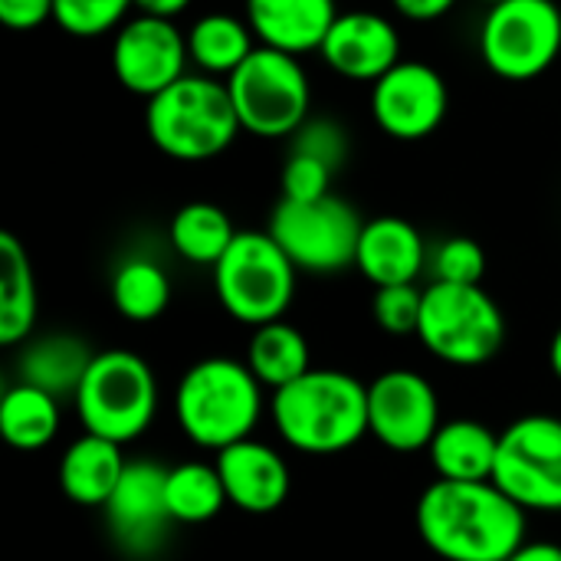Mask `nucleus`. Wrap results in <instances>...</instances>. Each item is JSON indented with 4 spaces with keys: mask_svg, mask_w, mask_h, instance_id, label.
<instances>
[{
    "mask_svg": "<svg viewBox=\"0 0 561 561\" xmlns=\"http://www.w3.org/2000/svg\"><path fill=\"white\" fill-rule=\"evenodd\" d=\"M529 513L493 480L431 483L417 500L421 542L444 561H510L526 542Z\"/></svg>",
    "mask_w": 561,
    "mask_h": 561,
    "instance_id": "f257e3e1",
    "label": "nucleus"
},
{
    "mask_svg": "<svg viewBox=\"0 0 561 561\" xmlns=\"http://www.w3.org/2000/svg\"><path fill=\"white\" fill-rule=\"evenodd\" d=\"M270 417L286 447L309 457H332L368 434V385L348 371L312 368L273 391Z\"/></svg>",
    "mask_w": 561,
    "mask_h": 561,
    "instance_id": "f03ea898",
    "label": "nucleus"
},
{
    "mask_svg": "<svg viewBox=\"0 0 561 561\" xmlns=\"http://www.w3.org/2000/svg\"><path fill=\"white\" fill-rule=\"evenodd\" d=\"M263 417V385L247 362L210 355L194 362L174 388V421L201 450H227L253 437Z\"/></svg>",
    "mask_w": 561,
    "mask_h": 561,
    "instance_id": "7ed1b4c3",
    "label": "nucleus"
},
{
    "mask_svg": "<svg viewBox=\"0 0 561 561\" xmlns=\"http://www.w3.org/2000/svg\"><path fill=\"white\" fill-rule=\"evenodd\" d=\"M151 145L184 164L224 154L243 131L227 82L217 76H184L145 105Z\"/></svg>",
    "mask_w": 561,
    "mask_h": 561,
    "instance_id": "20e7f679",
    "label": "nucleus"
},
{
    "mask_svg": "<svg viewBox=\"0 0 561 561\" xmlns=\"http://www.w3.org/2000/svg\"><path fill=\"white\" fill-rule=\"evenodd\" d=\"M72 401L85 434L128 444L138 440L158 414V378L151 365L128 348L95 352Z\"/></svg>",
    "mask_w": 561,
    "mask_h": 561,
    "instance_id": "39448f33",
    "label": "nucleus"
},
{
    "mask_svg": "<svg viewBox=\"0 0 561 561\" xmlns=\"http://www.w3.org/2000/svg\"><path fill=\"white\" fill-rule=\"evenodd\" d=\"M417 339L444 365L480 368L503 352L506 319L483 286L431 283L424 289Z\"/></svg>",
    "mask_w": 561,
    "mask_h": 561,
    "instance_id": "423d86ee",
    "label": "nucleus"
},
{
    "mask_svg": "<svg viewBox=\"0 0 561 561\" xmlns=\"http://www.w3.org/2000/svg\"><path fill=\"white\" fill-rule=\"evenodd\" d=\"M296 273L270 230H240L214 266V293L230 319L260 329L279 322L293 306Z\"/></svg>",
    "mask_w": 561,
    "mask_h": 561,
    "instance_id": "0eeeda50",
    "label": "nucleus"
},
{
    "mask_svg": "<svg viewBox=\"0 0 561 561\" xmlns=\"http://www.w3.org/2000/svg\"><path fill=\"white\" fill-rule=\"evenodd\" d=\"M240 128L253 138H293L312 115V85L299 62L283 49L256 46L227 79Z\"/></svg>",
    "mask_w": 561,
    "mask_h": 561,
    "instance_id": "6e6552de",
    "label": "nucleus"
},
{
    "mask_svg": "<svg viewBox=\"0 0 561 561\" xmlns=\"http://www.w3.org/2000/svg\"><path fill=\"white\" fill-rule=\"evenodd\" d=\"M365 220L335 194L319 201H279L270 217V237L302 273L332 276L355 266Z\"/></svg>",
    "mask_w": 561,
    "mask_h": 561,
    "instance_id": "1a4fd4ad",
    "label": "nucleus"
},
{
    "mask_svg": "<svg viewBox=\"0 0 561 561\" xmlns=\"http://www.w3.org/2000/svg\"><path fill=\"white\" fill-rule=\"evenodd\" d=\"M561 53V7L556 0H506L486 10L480 56L506 82L539 79Z\"/></svg>",
    "mask_w": 561,
    "mask_h": 561,
    "instance_id": "9d476101",
    "label": "nucleus"
},
{
    "mask_svg": "<svg viewBox=\"0 0 561 561\" xmlns=\"http://www.w3.org/2000/svg\"><path fill=\"white\" fill-rule=\"evenodd\" d=\"M493 483L526 513H561V417L513 421L500 434Z\"/></svg>",
    "mask_w": 561,
    "mask_h": 561,
    "instance_id": "9b49d317",
    "label": "nucleus"
},
{
    "mask_svg": "<svg viewBox=\"0 0 561 561\" xmlns=\"http://www.w3.org/2000/svg\"><path fill=\"white\" fill-rule=\"evenodd\" d=\"M187 33L174 20L135 13L112 39V72L131 95L145 102L187 76Z\"/></svg>",
    "mask_w": 561,
    "mask_h": 561,
    "instance_id": "f8f14e48",
    "label": "nucleus"
},
{
    "mask_svg": "<svg viewBox=\"0 0 561 561\" xmlns=\"http://www.w3.org/2000/svg\"><path fill=\"white\" fill-rule=\"evenodd\" d=\"M440 424V398L421 371L391 368L368 385V434L388 450H427Z\"/></svg>",
    "mask_w": 561,
    "mask_h": 561,
    "instance_id": "ddd939ff",
    "label": "nucleus"
},
{
    "mask_svg": "<svg viewBox=\"0 0 561 561\" xmlns=\"http://www.w3.org/2000/svg\"><path fill=\"white\" fill-rule=\"evenodd\" d=\"M450 112L447 79L417 59H401L371 85V118L398 141H421L434 135Z\"/></svg>",
    "mask_w": 561,
    "mask_h": 561,
    "instance_id": "4468645a",
    "label": "nucleus"
},
{
    "mask_svg": "<svg viewBox=\"0 0 561 561\" xmlns=\"http://www.w3.org/2000/svg\"><path fill=\"white\" fill-rule=\"evenodd\" d=\"M168 467L154 460H128L122 483L102 506L115 546L128 559H154L171 536V513L164 500Z\"/></svg>",
    "mask_w": 561,
    "mask_h": 561,
    "instance_id": "2eb2a0df",
    "label": "nucleus"
},
{
    "mask_svg": "<svg viewBox=\"0 0 561 561\" xmlns=\"http://www.w3.org/2000/svg\"><path fill=\"white\" fill-rule=\"evenodd\" d=\"M325 66L348 82H378L401 62L398 26L375 10H345L322 39Z\"/></svg>",
    "mask_w": 561,
    "mask_h": 561,
    "instance_id": "dca6fc26",
    "label": "nucleus"
},
{
    "mask_svg": "<svg viewBox=\"0 0 561 561\" xmlns=\"http://www.w3.org/2000/svg\"><path fill=\"white\" fill-rule=\"evenodd\" d=\"M214 467L224 480L227 500L247 516H270L289 500L293 473L286 457L256 437L220 450Z\"/></svg>",
    "mask_w": 561,
    "mask_h": 561,
    "instance_id": "f3484780",
    "label": "nucleus"
},
{
    "mask_svg": "<svg viewBox=\"0 0 561 561\" xmlns=\"http://www.w3.org/2000/svg\"><path fill=\"white\" fill-rule=\"evenodd\" d=\"M427 260H431V253H427L421 230L404 217L368 220L362 230V240H358V253H355L358 273L375 289L417 283Z\"/></svg>",
    "mask_w": 561,
    "mask_h": 561,
    "instance_id": "a211bd4d",
    "label": "nucleus"
},
{
    "mask_svg": "<svg viewBox=\"0 0 561 561\" xmlns=\"http://www.w3.org/2000/svg\"><path fill=\"white\" fill-rule=\"evenodd\" d=\"M243 16L260 46L306 56L322 49V39L339 20V7L335 0H247Z\"/></svg>",
    "mask_w": 561,
    "mask_h": 561,
    "instance_id": "6ab92c4d",
    "label": "nucleus"
},
{
    "mask_svg": "<svg viewBox=\"0 0 561 561\" xmlns=\"http://www.w3.org/2000/svg\"><path fill=\"white\" fill-rule=\"evenodd\" d=\"M427 454H431L437 480L486 483V480H493V470H496L500 434L470 417L444 421L440 431L434 434Z\"/></svg>",
    "mask_w": 561,
    "mask_h": 561,
    "instance_id": "aec40b11",
    "label": "nucleus"
},
{
    "mask_svg": "<svg viewBox=\"0 0 561 561\" xmlns=\"http://www.w3.org/2000/svg\"><path fill=\"white\" fill-rule=\"evenodd\" d=\"M128 460L122 457V444H112L95 434H82L72 440L59 460V486L76 506H105L122 483Z\"/></svg>",
    "mask_w": 561,
    "mask_h": 561,
    "instance_id": "412c9836",
    "label": "nucleus"
},
{
    "mask_svg": "<svg viewBox=\"0 0 561 561\" xmlns=\"http://www.w3.org/2000/svg\"><path fill=\"white\" fill-rule=\"evenodd\" d=\"M95 352L69 332L30 339L16 355V375L23 385L43 388L53 398H76Z\"/></svg>",
    "mask_w": 561,
    "mask_h": 561,
    "instance_id": "4be33fe9",
    "label": "nucleus"
},
{
    "mask_svg": "<svg viewBox=\"0 0 561 561\" xmlns=\"http://www.w3.org/2000/svg\"><path fill=\"white\" fill-rule=\"evenodd\" d=\"M36 276L26 247L13 233H0V345L16 348L36 329Z\"/></svg>",
    "mask_w": 561,
    "mask_h": 561,
    "instance_id": "5701e85b",
    "label": "nucleus"
},
{
    "mask_svg": "<svg viewBox=\"0 0 561 561\" xmlns=\"http://www.w3.org/2000/svg\"><path fill=\"white\" fill-rule=\"evenodd\" d=\"M256 49V36L247 16L233 13H204L187 30V53L191 62L204 69V76L227 79L237 66L250 59Z\"/></svg>",
    "mask_w": 561,
    "mask_h": 561,
    "instance_id": "b1692460",
    "label": "nucleus"
},
{
    "mask_svg": "<svg viewBox=\"0 0 561 561\" xmlns=\"http://www.w3.org/2000/svg\"><path fill=\"white\" fill-rule=\"evenodd\" d=\"M59 398L33 385H10L0 398V434L13 450L33 454L59 434Z\"/></svg>",
    "mask_w": 561,
    "mask_h": 561,
    "instance_id": "393cba45",
    "label": "nucleus"
},
{
    "mask_svg": "<svg viewBox=\"0 0 561 561\" xmlns=\"http://www.w3.org/2000/svg\"><path fill=\"white\" fill-rule=\"evenodd\" d=\"M237 227L230 220V214L210 201H191L184 204L168 227V240L174 247V253L194 266H217L224 260V253L230 250V243L237 240Z\"/></svg>",
    "mask_w": 561,
    "mask_h": 561,
    "instance_id": "a878e982",
    "label": "nucleus"
},
{
    "mask_svg": "<svg viewBox=\"0 0 561 561\" xmlns=\"http://www.w3.org/2000/svg\"><path fill=\"white\" fill-rule=\"evenodd\" d=\"M247 365L256 375V381L270 391H279L312 371V355L306 335L289 325L286 319L253 329L247 345Z\"/></svg>",
    "mask_w": 561,
    "mask_h": 561,
    "instance_id": "bb28decb",
    "label": "nucleus"
},
{
    "mask_svg": "<svg viewBox=\"0 0 561 561\" xmlns=\"http://www.w3.org/2000/svg\"><path fill=\"white\" fill-rule=\"evenodd\" d=\"M164 500L174 526H204L220 516V510L230 503L224 480L214 463H178L168 467V483H164Z\"/></svg>",
    "mask_w": 561,
    "mask_h": 561,
    "instance_id": "cd10ccee",
    "label": "nucleus"
},
{
    "mask_svg": "<svg viewBox=\"0 0 561 561\" xmlns=\"http://www.w3.org/2000/svg\"><path fill=\"white\" fill-rule=\"evenodd\" d=\"M112 302L128 322H154L171 302V279L154 260L128 256L112 273Z\"/></svg>",
    "mask_w": 561,
    "mask_h": 561,
    "instance_id": "c85d7f7f",
    "label": "nucleus"
},
{
    "mask_svg": "<svg viewBox=\"0 0 561 561\" xmlns=\"http://www.w3.org/2000/svg\"><path fill=\"white\" fill-rule=\"evenodd\" d=\"M131 7L135 0H56L53 23L66 30L69 36L92 39V36L118 30L128 20Z\"/></svg>",
    "mask_w": 561,
    "mask_h": 561,
    "instance_id": "c756f323",
    "label": "nucleus"
},
{
    "mask_svg": "<svg viewBox=\"0 0 561 561\" xmlns=\"http://www.w3.org/2000/svg\"><path fill=\"white\" fill-rule=\"evenodd\" d=\"M434 283H457V286H480L486 273V253L470 237L440 240L427 260Z\"/></svg>",
    "mask_w": 561,
    "mask_h": 561,
    "instance_id": "7c9ffc66",
    "label": "nucleus"
},
{
    "mask_svg": "<svg viewBox=\"0 0 561 561\" xmlns=\"http://www.w3.org/2000/svg\"><path fill=\"white\" fill-rule=\"evenodd\" d=\"M421 309H424V289H417V283L381 286L375 289V299H371V316L378 329L388 335H417Z\"/></svg>",
    "mask_w": 561,
    "mask_h": 561,
    "instance_id": "2f4dec72",
    "label": "nucleus"
},
{
    "mask_svg": "<svg viewBox=\"0 0 561 561\" xmlns=\"http://www.w3.org/2000/svg\"><path fill=\"white\" fill-rule=\"evenodd\" d=\"M289 141H293L296 154H309V158L329 164L332 171H339L348 158V131L332 115H309Z\"/></svg>",
    "mask_w": 561,
    "mask_h": 561,
    "instance_id": "473e14b6",
    "label": "nucleus"
},
{
    "mask_svg": "<svg viewBox=\"0 0 561 561\" xmlns=\"http://www.w3.org/2000/svg\"><path fill=\"white\" fill-rule=\"evenodd\" d=\"M332 178L335 171L309 154H296L289 151L286 164H283V174H279V187H283V197L286 201H319V197H329L332 191Z\"/></svg>",
    "mask_w": 561,
    "mask_h": 561,
    "instance_id": "72a5a7b5",
    "label": "nucleus"
},
{
    "mask_svg": "<svg viewBox=\"0 0 561 561\" xmlns=\"http://www.w3.org/2000/svg\"><path fill=\"white\" fill-rule=\"evenodd\" d=\"M53 7L56 0H0V23L7 30L30 33L53 20Z\"/></svg>",
    "mask_w": 561,
    "mask_h": 561,
    "instance_id": "f704fd0d",
    "label": "nucleus"
},
{
    "mask_svg": "<svg viewBox=\"0 0 561 561\" xmlns=\"http://www.w3.org/2000/svg\"><path fill=\"white\" fill-rule=\"evenodd\" d=\"M391 7H394L404 20L431 23V20L447 16V13L457 7V0H391Z\"/></svg>",
    "mask_w": 561,
    "mask_h": 561,
    "instance_id": "c9c22d12",
    "label": "nucleus"
},
{
    "mask_svg": "<svg viewBox=\"0 0 561 561\" xmlns=\"http://www.w3.org/2000/svg\"><path fill=\"white\" fill-rule=\"evenodd\" d=\"M194 0H135L138 13H148V16H161V20H174L181 16Z\"/></svg>",
    "mask_w": 561,
    "mask_h": 561,
    "instance_id": "e433bc0d",
    "label": "nucleus"
},
{
    "mask_svg": "<svg viewBox=\"0 0 561 561\" xmlns=\"http://www.w3.org/2000/svg\"><path fill=\"white\" fill-rule=\"evenodd\" d=\"M510 561H561V546L556 542H523Z\"/></svg>",
    "mask_w": 561,
    "mask_h": 561,
    "instance_id": "4c0bfd02",
    "label": "nucleus"
},
{
    "mask_svg": "<svg viewBox=\"0 0 561 561\" xmlns=\"http://www.w3.org/2000/svg\"><path fill=\"white\" fill-rule=\"evenodd\" d=\"M549 365H552V375L561 381V325L552 335V345H549Z\"/></svg>",
    "mask_w": 561,
    "mask_h": 561,
    "instance_id": "58836bf2",
    "label": "nucleus"
},
{
    "mask_svg": "<svg viewBox=\"0 0 561 561\" xmlns=\"http://www.w3.org/2000/svg\"><path fill=\"white\" fill-rule=\"evenodd\" d=\"M480 3H486V7H496V3H506V0H480Z\"/></svg>",
    "mask_w": 561,
    "mask_h": 561,
    "instance_id": "ea45409f",
    "label": "nucleus"
}]
</instances>
